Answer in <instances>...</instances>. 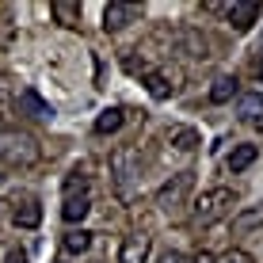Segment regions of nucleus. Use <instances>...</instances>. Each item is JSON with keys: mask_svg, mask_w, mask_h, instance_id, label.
<instances>
[{"mask_svg": "<svg viewBox=\"0 0 263 263\" xmlns=\"http://www.w3.org/2000/svg\"><path fill=\"white\" fill-rule=\"evenodd\" d=\"M0 160L12 168H31L39 160V141L20 130H0Z\"/></svg>", "mask_w": 263, "mask_h": 263, "instance_id": "f257e3e1", "label": "nucleus"}, {"mask_svg": "<svg viewBox=\"0 0 263 263\" xmlns=\"http://www.w3.org/2000/svg\"><path fill=\"white\" fill-rule=\"evenodd\" d=\"M233 206H237V198H233L229 187H210V191H202L195 198V221L214 225V221H221Z\"/></svg>", "mask_w": 263, "mask_h": 263, "instance_id": "f03ea898", "label": "nucleus"}, {"mask_svg": "<svg viewBox=\"0 0 263 263\" xmlns=\"http://www.w3.org/2000/svg\"><path fill=\"white\" fill-rule=\"evenodd\" d=\"M191 183H195V176H191V172H179V176H172L168 183L157 191V206H164V210L179 206V202H183V195L191 191Z\"/></svg>", "mask_w": 263, "mask_h": 263, "instance_id": "7ed1b4c3", "label": "nucleus"}, {"mask_svg": "<svg viewBox=\"0 0 263 263\" xmlns=\"http://www.w3.org/2000/svg\"><path fill=\"white\" fill-rule=\"evenodd\" d=\"M111 168H115V179H119V191L130 195V183H134V176H138V153H134V149H122L119 157L111 160Z\"/></svg>", "mask_w": 263, "mask_h": 263, "instance_id": "20e7f679", "label": "nucleus"}, {"mask_svg": "<svg viewBox=\"0 0 263 263\" xmlns=\"http://www.w3.org/2000/svg\"><path fill=\"white\" fill-rule=\"evenodd\" d=\"M138 8L134 4H107L103 8V27L107 31H122V27H130V23H138Z\"/></svg>", "mask_w": 263, "mask_h": 263, "instance_id": "39448f33", "label": "nucleus"}, {"mask_svg": "<svg viewBox=\"0 0 263 263\" xmlns=\"http://www.w3.org/2000/svg\"><path fill=\"white\" fill-rule=\"evenodd\" d=\"M225 12H229V23L237 27V31H248V27L256 23V15H259V4L256 0H240V4H229Z\"/></svg>", "mask_w": 263, "mask_h": 263, "instance_id": "423d86ee", "label": "nucleus"}, {"mask_svg": "<svg viewBox=\"0 0 263 263\" xmlns=\"http://www.w3.org/2000/svg\"><path fill=\"white\" fill-rule=\"evenodd\" d=\"M145 256H149V237L134 233V237H126V240H122V248H119V263H145Z\"/></svg>", "mask_w": 263, "mask_h": 263, "instance_id": "0eeeda50", "label": "nucleus"}, {"mask_svg": "<svg viewBox=\"0 0 263 263\" xmlns=\"http://www.w3.org/2000/svg\"><path fill=\"white\" fill-rule=\"evenodd\" d=\"M20 107L31 115V119H53V107H50L39 92H31V88H27V92H20Z\"/></svg>", "mask_w": 263, "mask_h": 263, "instance_id": "6e6552de", "label": "nucleus"}, {"mask_svg": "<svg viewBox=\"0 0 263 263\" xmlns=\"http://www.w3.org/2000/svg\"><path fill=\"white\" fill-rule=\"evenodd\" d=\"M233 96H240V80L237 77H217L210 88V103H229Z\"/></svg>", "mask_w": 263, "mask_h": 263, "instance_id": "1a4fd4ad", "label": "nucleus"}, {"mask_svg": "<svg viewBox=\"0 0 263 263\" xmlns=\"http://www.w3.org/2000/svg\"><path fill=\"white\" fill-rule=\"evenodd\" d=\"M237 115L240 119H248V122H259V115H263V96L259 92H244L237 99Z\"/></svg>", "mask_w": 263, "mask_h": 263, "instance_id": "9d476101", "label": "nucleus"}, {"mask_svg": "<svg viewBox=\"0 0 263 263\" xmlns=\"http://www.w3.org/2000/svg\"><path fill=\"white\" fill-rule=\"evenodd\" d=\"M256 157H259V149H256V145H237V149L229 153V172L237 176V172L252 168V164H256Z\"/></svg>", "mask_w": 263, "mask_h": 263, "instance_id": "9b49d317", "label": "nucleus"}, {"mask_svg": "<svg viewBox=\"0 0 263 263\" xmlns=\"http://www.w3.org/2000/svg\"><path fill=\"white\" fill-rule=\"evenodd\" d=\"M88 210H92V202H88V195H77V198H65V206H61V217H65L69 225L84 221Z\"/></svg>", "mask_w": 263, "mask_h": 263, "instance_id": "f8f14e48", "label": "nucleus"}, {"mask_svg": "<svg viewBox=\"0 0 263 263\" xmlns=\"http://www.w3.org/2000/svg\"><path fill=\"white\" fill-rule=\"evenodd\" d=\"M122 122H126L122 107H107V111L96 119V134H115V130H122Z\"/></svg>", "mask_w": 263, "mask_h": 263, "instance_id": "ddd939ff", "label": "nucleus"}, {"mask_svg": "<svg viewBox=\"0 0 263 263\" xmlns=\"http://www.w3.org/2000/svg\"><path fill=\"white\" fill-rule=\"evenodd\" d=\"M256 225H263V202L248 206V210H240L237 217H233V229H237V233H252Z\"/></svg>", "mask_w": 263, "mask_h": 263, "instance_id": "4468645a", "label": "nucleus"}, {"mask_svg": "<svg viewBox=\"0 0 263 263\" xmlns=\"http://www.w3.org/2000/svg\"><path fill=\"white\" fill-rule=\"evenodd\" d=\"M50 12L58 15L65 27H77V23H80V4H77V0H53Z\"/></svg>", "mask_w": 263, "mask_h": 263, "instance_id": "2eb2a0df", "label": "nucleus"}, {"mask_svg": "<svg viewBox=\"0 0 263 263\" xmlns=\"http://www.w3.org/2000/svg\"><path fill=\"white\" fill-rule=\"evenodd\" d=\"M12 221L20 225V229H34V225L42 221V206H39V202H23L20 210L12 214Z\"/></svg>", "mask_w": 263, "mask_h": 263, "instance_id": "dca6fc26", "label": "nucleus"}, {"mask_svg": "<svg viewBox=\"0 0 263 263\" xmlns=\"http://www.w3.org/2000/svg\"><path fill=\"white\" fill-rule=\"evenodd\" d=\"M172 145H176V149H183V153H191L195 145H198V130H191V126H172Z\"/></svg>", "mask_w": 263, "mask_h": 263, "instance_id": "f3484780", "label": "nucleus"}, {"mask_svg": "<svg viewBox=\"0 0 263 263\" xmlns=\"http://www.w3.org/2000/svg\"><path fill=\"white\" fill-rule=\"evenodd\" d=\"M145 84H149V96H153V99H168L172 88H176V84H168L164 72H149V80H145Z\"/></svg>", "mask_w": 263, "mask_h": 263, "instance_id": "a211bd4d", "label": "nucleus"}, {"mask_svg": "<svg viewBox=\"0 0 263 263\" xmlns=\"http://www.w3.org/2000/svg\"><path fill=\"white\" fill-rule=\"evenodd\" d=\"M88 244H92V233H84V229H72V233H65V252H72V256L88 252Z\"/></svg>", "mask_w": 263, "mask_h": 263, "instance_id": "6ab92c4d", "label": "nucleus"}, {"mask_svg": "<svg viewBox=\"0 0 263 263\" xmlns=\"http://www.w3.org/2000/svg\"><path fill=\"white\" fill-rule=\"evenodd\" d=\"M88 191V179L80 176V172H72V176L65 179V198H77V195H84Z\"/></svg>", "mask_w": 263, "mask_h": 263, "instance_id": "aec40b11", "label": "nucleus"}, {"mask_svg": "<svg viewBox=\"0 0 263 263\" xmlns=\"http://www.w3.org/2000/svg\"><path fill=\"white\" fill-rule=\"evenodd\" d=\"M221 263H252V256H248V252H240V248H237V252H229V256H225Z\"/></svg>", "mask_w": 263, "mask_h": 263, "instance_id": "412c9836", "label": "nucleus"}, {"mask_svg": "<svg viewBox=\"0 0 263 263\" xmlns=\"http://www.w3.org/2000/svg\"><path fill=\"white\" fill-rule=\"evenodd\" d=\"M4 263H27V256H23L20 248H12V252H8V256H4Z\"/></svg>", "mask_w": 263, "mask_h": 263, "instance_id": "4be33fe9", "label": "nucleus"}, {"mask_svg": "<svg viewBox=\"0 0 263 263\" xmlns=\"http://www.w3.org/2000/svg\"><path fill=\"white\" fill-rule=\"evenodd\" d=\"M160 263H187V259L179 256V252H164V256H160Z\"/></svg>", "mask_w": 263, "mask_h": 263, "instance_id": "5701e85b", "label": "nucleus"}, {"mask_svg": "<svg viewBox=\"0 0 263 263\" xmlns=\"http://www.w3.org/2000/svg\"><path fill=\"white\" fill-rule=\"evenodd\" d=\"M191 263H217V256H214V252H198Z\"/></svg>", "mask_w": 263, "mask_h": 263, "instance_id": "b1692460", "label": "nucleus"}, {"mask_svg": "<svg viewBox=\"0 0 263 263\" xmlns=\"http://www.w3.org/2000/svg\"><path fill=\"white\" fill-rule=\"evenodd\" d=\"M259 50H263V39H259Z\"/></svg>", "mask_w": 263, "mask_h": 263, "instance_id": "393cba45", "label": "nucleus"}, {"mask_svg": "<svg viewBox=\"0 0 263 263\" xmlns=\"http://www.w3.org/2000/svg\"><path fill=\"white\" fill-rule=\"evenodd\" d=\"M58 263H65V259H58Z\"/></svg>", "mask_w": 263, "mask_h": 263, "instance_id": "a878e982", "label": "nucleus"}, {"mask_svg": "<svg viewBox=\"0 0 263 263\" xmlns=\"http://www.w3.org/2000/svg\"><path fill=\"white\" fill-rule=\"evenodd\" d=\"M259 72H263V69H259Z\"/></svg>", "mask_w": 263, "mask_h": 263, "instance_id": "bb28decb", "label": "nucleus"}]
</instances>
